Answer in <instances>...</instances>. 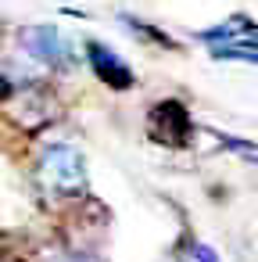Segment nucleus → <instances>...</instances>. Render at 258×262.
I'll list each match as a JSON object with an SVG mask.
<instances>
[{"mask_svg": "<svg viewBox=\"0 0 258 262\" xmlns=\"http://www.w3.org/2000/svg\"><path fill=\"white\" fill-rule=\"evenodd\" d=\"M18 43H22L26 54H33L36 61H43L51 69L72 65V47L65 43V36L58 33V26H26L18 33Z\"/></svg>", "mask_w": 258, "mask_h": 262, "instance_id": "nucleus-4", "label": "nucleus"}, {"mask_svg": "<svg viewBox=\"0 0 258 262\" xmlns=\"http://www.w3.org/2000/svg\"><path fill=\"white\" fill-rule=\"evenodd\" d=\"M4 97H8V115H11L22 129H40V126H47V122L58 119L54 97H51L36 79H22V83L4 79Z\"/></svg>", "mask_w": 258, "mask_h": 262, "instance_id": "nucleus-2", "label": "nucleus"}, {"mask_svg": "<svg viewBox=\"0 0 258 262\" xmlns=\"http://www.w3.org/2000/svg\"><path fill=\"white\" fill-rule=\"evenodd\" d=\"M36 187L51 201H76L86 194V162L72 144H51L36 158Z\"/></svg>", "mask_w": 258, "mask_h": 262, "instance_id": "nucleus-1", "label": "nucleus"}, {"mask_svg": "<svg viewBox=\"0 0 258 262\" xmlns=\"http://www.w3.org/2000/svg\"><path fill=\"white\" fill-rule=\"evenodd\" d=\"M197 40L212 43V51L215 47H258V22L247 15H229L226 22L197 33Z\"/></svg>", "mask_w": 258, "mask_h": 262, "instance_id": "nucleus-6", "label": "nucleus"}, {"mask_svg": "<svg viewBox=\"0 0 258 262\" xmlns=\"http://www.w3.org/2000/svg\"><path fill=\"white\" fill-rule=\"evenodd\" d=\"M122 18V26L133 33V36H147V40H154V43H161V47H176V40L172 36H165V33H154L147 22H140V18H133V15H119Z\"/></svg>", "mask_w": 258, "mask_h": 262, "instance_id": "nucleus-8", "label": "nucleus"}, {"mask_svg": "<svg viewBox=\"0 0 258 262\" xmlns=\"http://www.w3.org/2000/svg\"><path fill=\"white\" fill-rule=\"evenodd\" d=\"M36 262H101V258L90 255V251H79V248L54 244V248H43V251L36 255Z\"/></svg>", "mask_w": 258, "mask_h": 262, "instance_id": "nucleus-7", "label": "nucleus"}, {"mask_svg": "<svg viewBox=\"0 0 258 262\" xmlns=\"http://www.w3.org/2000/svg\"><path fill=\"white\" fill-rule=\"evenodd\" d=\"M147 137L154 144H169V147H183L194 137V119L179 101H158L147 115Z\"/></svg>", "mask_w": 258, "mask_h": 262, "instance_id": "nucleus-3", "label": "nucleus"}, {"mask_svg": "<svg viewBox=\"0 0 258 262\" xmlns=\"http://www.w3.org/2000/svg\"><path fill=\"white\" fill-rule=\"evenodd\" d=\"M86 58H90V65H93L97 79L108 83L111 90H129V86L136 83L133 69H129L111 47H104V43H97V40H86Z\"/></svg>", "mask_w": 258, "mask_h": 262, "instance_id": "nucleus-5", "label": "nucleus"}]
</instances>
